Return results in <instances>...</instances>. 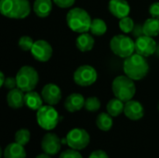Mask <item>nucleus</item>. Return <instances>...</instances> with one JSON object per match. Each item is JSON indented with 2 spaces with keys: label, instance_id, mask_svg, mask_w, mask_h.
Returning a JSON list of instances; mask_svg holds the SVG:
<instances>
[{
  "label": "nucleus",
  "instance_id": "30",
  "mask_svg": "<svg viewBox=\"0 0 159 158\" xmlns=\"http://www.w3.org/2000/svg\"><path fill=\"white\" fill-rule=\"evenodd\" d=\"M59 158H83L81 154L79 152H77V150L75 149H70V150H66L63 153H61L60 155Z\"/></svg>",
  "mask_w": 159,
  "mask_h": 158
},
{
  "label": "nucleus",
  "instance_id": "6",
  "mask_svg": "<svg viewBox=\"0 0 159 158\" xmlns=\"http://www.w3.org/2000/svg\"><path fill=\"white\" fill-rule=\"evenodd\" d=\"M110 48L113 53L120 58H128L135 51V42L125 34H116L110 41Z\"/></svg>",
  "mask_w": 159,
  "mask_h": 158
},
{
  "label": "nucleus",
  "instance_id": "3",
  "mask_svg": "<svg viewBox=\"0 0 159 158\" xmlns=\"http://www.w3.org/2000/svg\"><path fill=\"white\" fill-rule=\"evenodd\" d=\"M90 15L84 8L74 7L66 14V22L68 27L75 33L83 34L89 31L91 25Z\"/></svg>",
  "mask_w": 159,
  "mask_h": 158
},
{
  "label": "nucleus",
  "instance_id": "29",
  "mask_svg": "<svg viewBox=\"0 0 159 158\" xmlns=\"http://www.w3.org/2000/svg\"><path fill=\"white\" fill-rule=\"evenodd\" d=\"M34 41L33 40V38L28 35L21 36L18 42L20 48L23 51H29V50L31 51V49L34 46Z\"/></svg>",
  "mask_w": 159,
  "mask_h": 158
},
{
  "label": "nucleus",
  "instance_id": "2",
  "mask_svg": "<svg viewBox=\"0 0 159 158\" xmlns=\"http://www.w3.org/2000/svg\"><path fill=\"white\" fill-rule=\"evenodd\" d=\"M0 12L3 16L21 20L31 13V5L28 0H0Z\"/></svg>",
  "mask_w": 159,
  "mask_h": 158
},
{
  "label": "nucleus",
  "instance_id": "8",
  "mask_svg": "<svg viewBox=\"0 0 159 158\" xmlns=\"http://www.w3.org/2000/svg\"><path fill=\"white\" fill-rule=\"evenodd\" d=\"M73 78L76 85L80 87H89L96 82L98 74L94 67L90 65H81L75 71Z\"/></svg>",
  "mask_w": 159,
  "mask_h": 158
},
{
  "label": "nucleus",
  "instance_id": "24",
  "mask_svg": "<svg viewBox=\"0 0 159 158\" xmlns=\"http://www.w3.org/2000/svg\"><path fill=\"white\" fill-rule=\"evenodd\" d=\"M113 116L108 113H101L96 118L97 127L102 131H108L113 127Z\"/></svg>",
  "mask_w": 159,
  "mask_h": 158
},
{
  "label": "nucleus",
  "instance_id": "39",
  "mask_svg": "<svg viewBox=\"0 0 159 158\" xmlns=\"http://www.w3.org/2000/svg\"><path fill=\"white\" fill-rule=\"evenodd\" d=\"M158 110H159V105H158Z\"/></svg>",
  "mask_w": 159,
  "mask_h": 158
},
{
  "label": "nucleus",
  "instance_id": "21",
  "mask_svg": "<svg viewBox=\"0 0 159 158\" xmlns=\"http://www.w3.org/2000/svg\"><path fill=\"white\" fill-rule=\"evenodd\" d=\"M4 158H26V152L23 145L12 142L9 143L4 151Z\"/></svg>",
  "mask_w": 159,
  "mask_h": 158
},
{
  "label": "nucleus",
  "instance_id": "1",
  "mask_svg": "<svg viewBox=\"0 0 159 158\" xmlns=\"http://www.w3.org/2000/svg\"><path fill=\"white\" fill-rule=\"evenodd\" d=\"M123 70L127 76L134 81L143 79L149 72V63L145 57L133 53L131 56L125 59Z\"/></svg>",
  "mask_w": 159,
  "mask_h": 158
},
{
  "label": "nucleus",
  "instance_id": "26",
  "mask_svg": "<svg viewBox=\"0 0 159 158\" xmlns=\"http://www.w3.org/2000/svg\"><path fill=\"white\" fill-rule=\"evenodd\" d=\"M31 139V133L26 129H19L15 134V142L20 145H26Z\"/></svg>",
  "mask_w": 159,
  "mask_h": 158
},
{
  "label": "nucleus",
  "instance_id": "38",
  "mask_svg": "<svg viewBox=\"0 0 159 158\" xmlns=\"http://www.w3.org/2000/svg\"><path fill=\"white\" fill-rule=\"evenodd\" d=\"M156 54L159 57V44L157 45V51H156Z\"/></svg>",
  "mask_w": 159,
  "mask_h": 158
},
{
  "label": "nucleus",
  "instance_id": "36",
  "mask_svg": "<svg viewBox=\"0 0 159 158\" xmlns=\"http://www.w3.org/2000/svg\"><path fill=\"white\" fill-rule=\"evenodd\" d=\"M5 80H6V76L4 74V73L0 72V87H3V85L5 83Z\"/></svg>",
  "mask_w": 159,
  "mask_h": 158
},
{
  "label": "nucleus",
  "instance_id": "4",
  "mask_svg": "<svg viewBox=\"0 0 159 158\" xmlns=\"http://www.w3.org/2000/svg\"><path fill=\"white\" fill-rule=\"evenodd\" d=\"M112 90L116 98L127 102L134 97L136 93V86L134 80L125 75L116 76L112 83Z\"/></svg>",
  "mask_w": 159,
  "mask_h": 158
},
{
  "label": "nucleus",
  "instance_id": "16",
  "mask_svg": "<svg viewBox=\"0 0 159 158\" xmlns=\"http://www.w3.org/2000/svg\"><path fill=\"white\" fill-rule=\"evenodd\" d=\"M85 102L86 100L83 95L79 93H72L66 98L64 102V108L70 113H75L85 106Z\"/></svg>",
  "mask_w": 159,
  "mask_h": 158
},
{
  "label": "nucleus",
  "instance_id": "35",
  "mask_svg": "<svg viewBox=\"0 0 159 158\" xmlns=\"http://www.w3.org/2000/svg\"><path fill=\"white\" fill-rule=\"evenodd\" d=\"M132 34L136 37H139L141 35H143V25L141 24H137L135 25L133 31H132Z\"/></svg>",
  "mask_w": 159,
  "mask_h": 158
},
{
  "label": "nucleus",
  "instance_id": "17",
  "mask_svg": "<svg viewBox=\"0 0 159 158\" xmlns=\"http://www.w3.org/2000/svg\"><path fill=\"white\" fill-rule=\"evenodd\" d=\"M24 95L23 91L19 88H13L8 91L7 95V105L12 109H19L24 105Z\"/></svg>",
  "mask_w": 159,
  "mask_h": 158
},
{
  "label": "nucleus",
  "instance_id": "9",
  "mask_svg": "<svg viewBox=\"0 0 159 158\" xmlns=\"http://www.w3.org/2000/svg\"><path fill=\"white\" fill-rule=\"evenodd\" d=\"M66 140L67 144L70 148L79 151L85 149L89 145L90 142V137L85 129H74L68 132Z\"/></svg>",
  "mask_w": 159,
  "mask_h": 158
},
{
  "label": "nucleus",
  "instance_id": "37",
  "mask_svg": "<svg viewBox=\"0 0 159 158\" xmlns=\"http://www.w3.org/2000/svg\"><path fill=\"white\" fill-rule=\"evenodd\" d=\"M35 158H51V157H50V156H49V155H48V154L44 153V154H41V155H39V156H37Z\"/></svg>",
  "mask_w": 159,
  "mask_h": 158
},
{
  "label": "nucleus",
  "instance_id": "31",
  "mask_svg": "<svg viewBox=\"0 0 159 158\" xmlns=\"http://www.w3.org/2000/svg\"><path fill=\"white\" fill-rule=\"evenodd\" d=\"M3 87H5L6 88H7L9 90L18 88L16 77H10V76L9 77H6V80H5V83H4Z\"/></svg>",
  "mask_w": 159,
  "mask_h": 158
},
{
  "label": "nucleus",
  "instance_id": "14",
  "mask_svg": "<svg viewBox=\"0 0 159 158\" xmlns=\"http://www.w3.org/2000/svg\"><path fill=\"white\" fill-rule=\"evenodd\" d=\"M108 9L113 16L120 20L129 16L130 12V6L127 0H110Z\"/></svg>",
  "mask_w": 159,
  "mask_h": 158
},
{
  "label": "nucleus",
  "instance_id": "25",
  "mask_svg": "<svg viewBox=\"0 0 159 158\" xmlns=\"http://www.w3.org/2000/svg\"><path fill=\"white\" fill-rule=\"evenodd\" d=\"M89 31L94 35H97V36L103 35L107 31V24L102 19H99V18L93 19L92 21H91Z\"/></svg>",
  "mask_w": 159,
  "mask_h": 158
},
{
  "label": "nucleus",
  "instance_id": "32",
  "mask_svg": "<svg viewBox=\"0 0 159 158\" xmlns=\"http://www.w3.org/2000/svg\"><path fill=\"white\" fill-rule=\"evenodd\" d=\"M53 2L61 8H68L75 4V0H53Z\"/></svg>",
  "mask_w": 159,
  "mask_h": 158
},
{
  "label": "nucleus",
  "instance_id": "34",
  "mask_svg": "<svg viewBox=\"0 0 159 158\" xmlns=\"http://www.w3.org/2000/svg\"><path fill=\"white\" fill-rule=\"evenodd\" d=\"M89 158H109V156H107V154L104 151L97 150V151L92 152Z\"/></svg>",
  "mask_w": 159,
  "mask_h": 158
},
{
  "label": "nucleus",
  "instance_id": "15",
  "mask_svg": "<svg viewBox=\"0 0 159 158\" xmlns=\"http://www.w3.org/2000/svg\"><path fill=\"white\" fill-rule=\"evenodd\" d=\"M124 114L129 119L137 121L143 117L144 109L141 102H139L138 101L130 100V101L125 102Z\"/></svg>",
  "mask_w": 159,
  "mask_h": 158
},
{
  "label": "nucleus",
  "instance_id": "7",
  "mask_svg": "<svg viewBox=\"0 0 159 158\" xmlns=\"http://www.w3.org/2000/svg\"><path fill=\"white\" fill-rule=\"evenodd\" d=\"M36 120L38 125L46 130L54 129L59 121L60 115L52 105H43L36 113Z\"/></svg>",
  "mask_w": 159,
  "mask_h": 158
},
{
  "label": "nucleus",
  "instance_id": "10",
  "mask_svg": "<svg viewBox=\"0 0 159 158\" xmlns=\"http://www.w3.org/2000/svg\"><path fill=\"white\" fill-rule=\"evenodd\" d=\"M157 44L155 39L148 35H141L135 40V52L143 56L149 57L156 53Z\"/></svg>",
  "mask_w": 159,
  "mask_h": 158
},
{
  "label": "nucleus",
  "instance_id": "22",
  "mask_svg": "<svg viewBox=\"0 0 159 158\" xmlns=\"http://www.w3.org/2000/svg\"><path fill=\"white\" fill-rule=\"evenodd\" d=\"M143 34L151 37L157 36L159 34V19L153 17L147 19L143 22Z\"/></svg>",
  "mask_w": 159,
  "mask_h": 158
},
{
  "label": "nucleus",
  "instance_id": "19",
  "mask_svg": "<svg viewBox=\"0 0 159 158\" xmlns=\"http://www.w3.org/2000/svg\"><path fill=\"white\" fill-rule=\"evenodd\" d=\"M43 102L44 100L42 96L34 90L26 92V94L24 95V105H26L31 110H39L43 106Z\"/></svg>",
  "mask_w": 159,
  "mask_h": 158
},
{
  "label": "nucleus",
  "instance_id": "12",
  "mask_svg": "<svg viewBox=\"0 0 159 158\" xmlns=\"http://www.w3.org/2000/svg\"><path fill=\"white\" fill-rule=\"evenodd\" d=\"M61 140L55 133H47L44 135L41 142V148L44 153L49 156L57 155L61 150Z\"/></svg>",
  "mask_w": 159,
  "mask_h": 158
},
{
  "label": "nucleus",
  "instance_id": "5",
  "mask_svg": "<svg viewBox=\"0 0 159 158\" xmlns=\"http://www.w3.org/2000/svg\"><path fill=\"white\" fill-rule=\"evenodd\" d=\"M18 88L23 92L34 90L39 81V74L37 71L29 65H24L20 68L16 74Z\"/></svg>",
  "mask_w": 159,
  "mask_h": 158
},
{
  "label": "nucleus",
  "instance_id": "13",
  "mask_svg": "<svg viewBox=\"0 0 159 158\" xmlns=\"http://www.w3.org/2000/svg\"><path fill=\"white\" fill-rule=\"evenodd\" d=\"M41 96L47 104L53 106L58 104L61 100V90L56 84L48 83L42 88Z\"/></svg>",
  "mask_w": 159,
  "mask_h": 158
},
{
  "label": "nucleus",
  "instance_id": "18",
  "mask_svg": "<svg viewBox=\"0 0 159 158\" xmlns=\"http://www.w3.org/2000/svg\"><path fill=\"white\" fill-rule=\"evenodd\" d=\"M53 0H34L33 9L39 18H47L52 11Z\"/></svg>",
  "mask_w": 159,
  "mask_h": 158
},
{
  "label": "nucleus",
  "instance_id": "11",
  "mask_svg": "<svg viewBox=\"0 0 159 158\" xmlns=\"http://www.w3.org/2000/svg\"><path fill=\"white\" fill-rule=\"evenodd\" d=\"M31 53L36 61L40 62H47L52 57L53 48L48 41L39 39L34 41Z\"/></svg>",
  "mask_w": 159,
  "mask_h": 158
},
{
  "label": "nucleus",
  "instance_id": "20",
  "mask_svg": "<svg viewBox=\"0 0 159 158\" xmlns=\"http://www.w3.org/2000/svg\"><path fill=\"white\" fill-rule=\"evenodd\" d=\"M94 44H95V40L93 36L88 33L80 34L75 41L76 47L81 52H87L91 50L94 47Z\"/></svg>",
  "mask_w": 159,
  "mask_h": 158
},
{
  "label": "nucleus",
  "instance_id": "23",
  "mask_svg": "<svg viewBox=\"0 0 159 158\" xmlns=\"http://www.w3.org/2000/svg\"><path fill=\"white\" fill-rule=\"evenodd\" d=\"M124 108H125L124 102H122L121 100H119L117 98L110 100L106 106L107 113L109 115H111L113 117H116L119 115H121L122 113H124Z\"/></svg>",
  "mask_w": 159,
  "mask_h": 158
},
{
  "label": "nucleus",
  "instance_id": "33",
  "mask_svg": "<svg viewBox=\"0 0 159 158\" xmlns=\"http://www.w3.org/2000/svg\"><path fill=\"white\" fill-rule=\"evenodd\" d=\"M149 13L153 18L159 19V2H155L149 7Z\"/></svg>",
  "mask_w": 159,
  "mask_h": 158
},
{
  "label": "nucleus",
  "instance_id": "28",
  "mask_svg": "<svg viewBox=\"0 0 159 158\" xmlns=\"http://www.w3.org/2000/svg\"><path fill=\"white\" fill-rule=\"evenodd\" d=\"M89 112H96L101 108V102L97 97H89L85 102V106Z\"/></svg>",
  "mask_w": 159,
  "mask_h": 158
},
{
  "label": "nucleus",
  "instance_id": "27",
  "mask_svg": "<svg viewBox=\"0 0 159 158\" xmlns=\"http://www.w3.org/2000/svg\"><path fill=\"white\" fill-rule=\"evenodd\" d=\"M134 27H135L134 20L130 17L128 16V17L120 19V20H119V28L124 34L132 33Z\"/></svg>",
  "mask_w": 159,
  "mask_h": 158
}]
</instances>
